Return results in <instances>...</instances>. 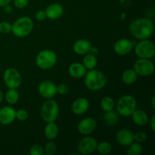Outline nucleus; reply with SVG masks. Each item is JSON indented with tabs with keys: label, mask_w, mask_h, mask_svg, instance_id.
<instances>
[{
	"label": "nucleus",
	"mask_w": 155,
	"mask_h": 155,
	"mask_svg": "<svg viewBox=\"0 0 155 155\" xmlns=\"http://www.w3.org/2000/svg\"><path fill=\"white\" fill-rule=\"evenodd\" d=\"M89 102L87 98H78L73 102L71 110L74 114L83 115L89 110Z\"/></svg>",
	"instance_id": "dca6fc26"
},
{
	"label": "nucleus",
	"mask_w": 155,
	"mask_h": 155,
	"mask_svg": "<svg viewBox=\"0 0 155 155\" xmlns=\"http://www.w3.org/2000/svg\"><path fill=\"white\" fill-rule=\"evenodd\" d=\"M97 64H98V60H97L96 55H94L91 53H87L85 54L83 60V64L86 69H95V67L97 66Z\"/></svg>",
	"instance_id": "5701e85b"
},
{
	"label": "nucleus",
	"mask_w": 155,
	"mask_h": 155,
	"mask_svg": "<svg viewBox=\"0 0 155 155\" xmlns=\"http://www.w3.org/2000/svg\"><path fill=\"white\" fill-rule=\"evenodd\" d=\"M3 8H4V12L6 13H11L12 12V7L9 4L3 6Z\"/></svg>",
	"instance_id": "58836bf2"
},
{
	"label": "nucleus",
	"mask_w": 155,
	"mask_h": 155,
	"mask_svg": "<svg viewBox=\"0 0 155 155\" xmlns=\"http://www.w3.org/2000/svg\"><path fill=\"white\" fill-rule=\"evenodd\" d=\"M129 31L136 39L139 40L148 39L154 33V23L149 18H137L130 23Z\"/></svg>",
	"instance_id": "f257e3e1"
},
{
	"label": "nucleus",
	"mask_w": 155,
	"mask_h": 155,
	"mask_svg": "<svg viewBox=\"0 0 155 155\" xmlns=\"http://www.w3.org/2000/svg\"><path fill=\"white\" fill-rule=\"evenodd\" d=\"M104 120L105 124L108 126H115L119 121V115L117 112L114 110L107 111L104 113Z\"/></svg>",
	"instance_id": "b1692460"
},
{
	"label": "nucleus",
	"mask_w": 155,
	"mask_h": 155,
	"mask_svg": "<svg viewBox=\"0 0 155 155\" xmlns=\"http://www.w3.org/2000/svg\"><path fill=\"white\" fill-rule=\"evenodd\" d=\"M122 81L127 85L134 84L138 80V74L134 69H127L122 74Z\"/></svg>",
	"instance_id": "4be33fe9"
},
{
	"label": "nucleus",
	"mask_w": 155,
	"mask_h": 155,
	"mask_svg": "<svg viewBox=\"0 0 155 155\" xmlns=\"http://www.w3.org/2000/svg\"><path fill=\"white\" fill-rule=\"evenodd\" d=\"M59 133L58 126L54 122L47 123L44 129V134L48 140H54L58 137Z\"/></svg>",
	"instance_id": "412c9836"
},
{
	"label": "nucleus",
	"mask_w": 155,
	"mask_h": 155,
	"mask_svg": "<svg viewBox=\"0 0 155 155\" xmlns=\"http://www.w3.org/2000/svg\"><path fill=\"white\" fill-rule=\"evenodd\" d=\"M91 47H92V44L87 39H78L74 42L73 45V49L76 54H80V55H85L89 52Z\"/></svg>",
	"instance_id": "6ab92c4d"
},
{
	"label": "nucleus",
	"mask_w": 155,
	"mask_h": 155,
	"mask_svg": "<svg viewBox=\"0 0 155 155\" xmlns=\"http://www.w3.org/2000/svg\"><path fill=\"white\" fill-rule=\"evenodd\" d=\"M98 52H99V50H98V48H96V47H93L92 45V47H91L89 53H91V54H94V55H97V54H98Z\"/></svg>",
	"instance_id": "4c0bfd02"
},
{
	"label": "nucleus",
	"mask_w": 155,
	"mask_h": 155,
	"mask_svg": "<svg viewBox=\"0 0 155 155\" xmlns=\"http://www.w3.org/2000/svg\"><path fill=\"white\" fill-rule=\"evenodd\" d=\"M12 32V24L8 21L0 22V33L3 34H8Z\"/></svg>",
	"instance_id": "7c9ffc66"
},
{
	"label": "nucleus",
	"mask_w": 155,
	"mask_h": 155,
	"mask_svg": "<svg viewBox=\"0 0 155 155\" xmlns=\"http://www.w3.org/2000/svg\"><path fill=\"white\" fill-rule=\"evenodd\" d=\"M133 121L135 124L139 127H144L149 121L148 114L142 110H135L131 115Z\"/></svg>",
	"instance_id": "aec40b11"
},
{
	"label": "nucleus",
	"mask_w": 155,
	"mask_h": 155,
	"mask_svg": "<svg viewBox=\"0 0 155 155\" xmlns=\"http://www.w3.org/2000/svg\"><path fill=\"white\" fill-rule=\"evenodd\" d=\"M16 119V110L10 106H5L0 109V124L9 125Z\"/></svg>",
	"instance_id": "2eb2a0df"
},
{
	"label": "nucleus",
	"mask_w": 155,
	"mask_h": 155,
	"mask_svg": "<svg viewBox=\"0 0 155 155\" xmlns=\"http://www.w3.org/2000/svg\"><path fill=\"white\" fill-rule=\"evenodd\" d=\"M43 149L44 154L46 155H53L57 151V145L54 142H52V140H50L49 142L45 144Z\"/></svg>",
	"instance_id": "c85d7f7f"
},
{
	"label": "nucleus",
	"mask_w": 155,
	"mask_h": 155,
	"mask_svg": "<svg viewBox=\"0 0 155 155\" xmlns=\"http://www.w3.org/2000/svg\"><path fill=\"white\" fill-rule=\"evenodd\" d=\"M143 151V147L139 142H133L131 145H129L127 154L128 155H140Z\"/></svg>",
	"instance_id": "cd10ccee"
},
{
	"label": "nucleus",
	"mask_w": 155,
	"mask_h": 155,
	"mask_svg": "<svg viewBox=\"0 0 155 155\" xmlns=\"http://www.w3.org/2000/svg\"><path fill=\"white\" fill-rule=\"evenodd\" d=\"M96 151L99 154L102 155L109 154L112 151L111 144L107 141H102V142H98L96 147Z\"/></svg>",
	"instance_id": "a878e982"
},
{
	"label": "nucleus",
	"mask_w": 155,
	"mask_h": 155,
	"mask_svg": "<svg viewBox=\"0 0 155 155\" xmlns=\"http://www.w3.org/2000/svg\"><path fill=\"white\" fill-rule=\"evenodd\" d=\"M3 98H4V95H3L2 92L0 90V104H1L2 101H3Z\"/></svg>",
	"instance_id": "79ce46f5"
},
{
	"label": "nucleus",
	"mask_w": 155,
	"mask_h": 155,
	"mask_svg": "<svg viewBox=\"0 0 155 155\" xmlns=\"http://www.w3.org/2000/svg\"><path fill=\"white\" fill-rule=\"evenodd\" d=\"M97 127V122L94 118L86 117L81 120L77 125V130L80 134L88 136L95 131Z\"/></svg>",
	"instance_id": "ddd939ff"
},
{
	"label": "nucleus",
	"mask_w": 155,
	"mask_h": 155,
	"mask_svg": "<svg viewBox=\"0 0 155 155\" xmlns=\"http://www.w3.org/2000/svg\"><path fill=\"white\" fill-rule=\"evenodd\" d=\"M116 140L121 146L127 147L134 141V133L128 129H121L117 133Z\"/></svg>",
	"instance_id": "4468645a"
},
{
	"label": "nucleus",
	"mask_w": 155,
	"mask_h": 155,
	"mask_svg": "<svg viewBox=\"0 0 155 155\" xmlns=\"http://www.w3.org/2000/svg\"><path fill=\"white\" fill-rule=\"evenodd\" d=\"M58 61L57 54L52 50L45 49L39 51L36 55L35 62L39 68L49 70L56 64Z\"/></svg>",
	"instance_id": "39448f33"
},
{
	"label": "nucleus",
	"mask_w": 155,
	"mask_h": 155,
	"mask_svg": "<svg viewBox=\"0 0 155 155\" xmlns=\"http://www.w3.org/2000/svg\"><path fill=\"white\" fill-rule=\"evenodd\" d=\"M86 72H87V69L85 68L83 63H80V62H74L68 68V73L73 78H83L86 75Z\"/></svg>",
	"instance_id": "a211bd4d"
},
{
	"label": "nucleus",
	"mask_w": 155,
	"mask_h": 155,
	"mask_svg": "<svg viewBox=\"0 0 155 155\" xmlns=\"http://www.w3.org/2000/svg\"><path fill=\"white\" fill-rule=\"evenodd\" d=\"M100 106L104 112L110 111L114 108V101L111 97L105 96L101 99Z\"/></svg>",
	"instance_id": "bb28decb"
},
{
	"label": "nucleus",
	"mask_w": 155,
	"mask_h": 155,
	"mask_svg": "<svg viewBox=\"0 0 155 155\" xmlns=\"http://www.w3.org/2000/svg\"><path fill=\"white\" fill-rule=\"evenodd\" d=\"M147 139V135L144 132L139 131L134 134V141L139 142V143H143Z\"/></svg>",
	"instance_id": "72a5a7b5"
},
{
	"label": "nucleus",
	"mask_w": 155,
	"mask_h": 155,
	"mask_svg": "<svg viewBox=\"0 0 155 155\" xmlns=\"http://www.w3.org/2000/svg\"><path fill=\"white\" fill-rule=\"evenodd\" d=\"M149 122V124H150V127H151V130H152L153 132L155 131V116L154 115H153L152 117H151V120H150V121H148Z\"/></svg>",
	"instance_id": "e433bc0d"
},
{
	"label": "nucleus",
	"mask_w": 155,
	"mask_h": 155,
	"mask_svg": "<svg viewBox=\"0 0 155 155\" xmlns=\"http://www.w3.org/2000/svg\"><path fill=\"white\" fill-rule=\"evenodd\" d=\"M69 86L65 83H60L58 86H57V93L59 95H65L69 92Z\"/></svg>",
	"instance_id": "473e14b6"
},
{
	"label": "nucleus",
	"mask_w": 155,
	"mask_h": 155,
	"mask_svg": "<svg viewBox=\"0 0 155 155\" xmlns=\"http://www.w3.org/2000/svg\"><path fill=\"white\" fill-rule=\"evenodd\" d=\"M135 45V42L128 39H120L117 41L114 45V50L117 54L121 56L128 54Z\"/></svg>",
	"instance_id": "f8f14e48"
},
{
	"label": "nucleus",
	"mask_w": 155,
	"mask_h": 155,
	"mask_svg": "<svg viewBox=\"0 0 155 155\" xmlns=\"http://www.w3.org/2000/svg\"><path fill=\"white\" fill-rule=\"evenodd\" d=\"M28 111L24 109H19L16 110V119L20 121H24L28 118Z\"/></svg>",
	"instance_id": "2f4dec72"
},
{
	"label": "nucleus",
	"mask_w": 155,
	"mask_h": 155,
	"mask_svg": "<svg viewBox=\"0 0 155 155\" xmlns=\"http://www.w3.org/2000/svg\"><path fill=\"white\" fill-rule=\"evenodd\" d=\"M38 92L42 98L51 99L57 94V86L50 80H44L39 83Z\"/></svg>",
	"instance_id": "9b49d317"
},
{
	"label": "nucleus",
	"mask_w": 155,
	"mask_h": 155,
	"mask_svg": "<svg viewBox=\"0 0 155 155\" xmlns=\"http://www.w3.org/2000/svg\"><path fill=\"white\" fill-rule=\"evenodd\" d=\"M35 18L39 21H42L46 18V14L44 10H39L35 15Z\"/></svg>",
	"instance_id": "c9c22d12"
},
{
	"label": "nucleus",
	"mask_w": 155,
	"mask_h": 155,
	"mask_svg": "<svg viewBox=\"0 0 155 155\" xmlns=\"http://www.w3.org/2000/svg\"><path fill=\"white\" fill-rule=\"evenodd\" d=\"M46 18L50 20H57L62 16L64 13V8L59 3H52L45 9Z\"/></svg>",
	"instance_id": "f3484780"
},
{
	"label": "nucleus",
	"mask_w": 155,
	"mask_h": 155,
	"mask_svg": "<svg viewBox=\"0 0 155 155\" xmlns=\"http://www.w3.org/2000/svg\"><path fill=\"white\" fill-rule=\"evenodd\" d=\"M151 107H152L153 110H155V96L152 97L151 98Z\"/></svg>",
	"instance_id": "a19ab883"
},
{
	"label": "nucleus",
	"mask_w": 155,
	"mask_h": 155,
	"mask_svg": "<svg viewBox=\"0 0 155 155\" xmlns=\"http://www.w3.org/2000/svg\"><path fill=\"white\" fill-rule=\"evenodd\" d=\"M133 69L138 76L148 77L154 72V64L148 58H139L133 65Z\"/></svg>",
	"instance_id": "1a4fd4ad"
},
{
	"label": "nucleus",
	"mask_w": 155,
	"mask_h": 155,
	"mask_svg": "<svg viewBox=\"0 0 155 155\" xmlns=\"http://www.w3.org/2000/svg\"><path fill=\"white\" fill-rule=\"evenodd\" d=\"M3 80L8 89H18L22 83V77L18 70L10 68L5 71Z\"/></svg>",
	"instance_id": "6e6552de"
},
{
	"label": "nucleus",
	"mask_w": 155,
	"mask_h": 155,
	"mask_svg": "<svg viewBox=\"0 0 155 155\" xmlns=\"http://www.w3.org/2000/svg\"><path fill=\"white\" fill-rule=\"evenodd\" d=\"M30 155H43L44 154V149L42 145L39 144H35L32 145V147L30 149Z\"/></svg>",
	"instance_id": "c756f323"
},
{
	"label": "nucleus",
	"mask_w": 155,
	"mask_h": 155,
	"mask_svg": "<svg viewBox=\"0 0 155 155\" xmlns=\"http://www.w3.org/2000/svg\"><path fill=\"white\" fill-rule=\"evenodd\" d=\"M12 0H0V6L3 7V6L6 5L8 4H10Z\"/></svg>",
	"instance_id": "ea45409f"
},
{
	"label": "nucleus",
	"mask_w": 155,
	"mask_h": 155,
	"mask_svg": "<svg viewBox=\"0 0 155 155\" xmlns=\"http://www.w3.org/2000/svg\"><path fill=\"white\" fill-rule=\"evenodd\" d=\"M34 23L33 20L27 16H24L17 19L12 24V32L15 36L24 38L28 36L33 30Z\"/></svg>",
	"instance_id": "7ed1b4c3"
},
{
	"label": "nucleus",
	"mask_w": 155,
	"mask_h": 155,
	"mask_svg": "<svg viewBox=\"0 0 155 155\" xmlns=\"http://www.w3.org/2000/svg\"><path fill=\"white\" fill-rule=\"evenodd\" d=\"M6 101L11 105L17 104L19 100V93L16 89H9L5 95Z\"/></svg>",
	"instance_id": "393cba45"
},
{
	"label": "nucleus",
	"mask_w": 155,
	"mask_h": 155,
	"mask_svg": "<svg viewBox=\"0 0 155 155\" xmlns=\"http://www.w3.org/2000/svg\"><path fill=\"white\" fill-rule=\"evenodd\" d=\"M135 54L139 58H152L155 54L154 44L148 39H142L136 44Z\"/></svg>",
	"instance_id": "0eeeda50"
},
{
	"label": "nucleus",
	"mask_w": 155,
	"mask_h": 155,
	"mask_svg": "<svg viewBox=\"0 0 155 155\" xmlns=\"http://www.w3.org/2000/svg\"><path fill=\"white\" fill-rule=\"evenodd\" d=\"M29 0H14V5L17 8H24L28 5Z\"/></svg>",
	"instance_id": "f704fd0d"
},
{
	"label": "nucleus",
	"mask_w": 155,
	"mask_h": 155,
	"mask_svg": "<svg viewBox=\"0 0 155 155\" xmlns=\"http://www.w3.org/2000/svg\"><path fill=\"white\" fill-rule=\"evenodd\" d=\"M98 142L95 138L91 137V136H86L83 138L79 142L78 151L80 154L88 155L91 154L96 151V147Z\"/></svg>",
	"instance_id": "9d476101"
},
{
	"label": "nucleus",
	"mask_w": 155,
	"mask_h": 155,
	"mask_svg": "<svg viewBox=\"0 0 155 155\" xmlns=\"http://www.w3.org/2000/svg\"><path fill=\"white\" fill-rule=\"evenodd\" d=\"M107 77L102 72L97 70H89L84 76V83L86 88L91 91H99L107 84Z\"/></svg>",
	"instance_id": "f03ea898"
},
{
	"label": "nucleus",
	"mask_w": 155,
	"mask_h": 155,
	"mask_svg": "<svg viewBox=\"0 0 155 155\" xmlns=\"http://www.w3.org/2000/svg\"><path fill=\"white\" fill-rule=\"evenodd\" d=\"M136 98L131 95H124L118 99L116 104L117 112L123 117H130L136 109Z\"/></svg>",
	"instance_id": "20e7f679"
},
{
	"label": "nucleus",
	"mask_w": 155,
	"mask_h": 155,
	"mask_svg": "<svg viewBox=\"0 0 155 155\" xmlns=\"http://www.w3.org/2000/svg\"><path fill=\"white\" fill-rule=\"evenodd\" d=\"M59 114V106L57 101L51 99H47L42 104L40 110V115L45 122H54L57 120Z\"/></svg>",
	"instance_id": "423d86ee"
}]
</instances>
